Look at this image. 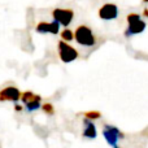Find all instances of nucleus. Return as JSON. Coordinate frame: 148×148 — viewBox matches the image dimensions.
<instances>
[{
  "label": "nucleus",
  "instance_id": "obj_15",
  "mask_svg": "<svg viewBox=\"0 0 148 148\" xmlns=\"http://www.w3.org/2000/svg\"><path fill=\"white\" fill-rule=\"evenodd\" d=\"M14 110H16V112H21V110H22V107H21V105H18V104H16L14 105Z\"/></svg>",
  "mask_w": 148,
  "mask_h": 148
},
{
  "label": "nucleus",
  "instance_id": "obj_14",
  "mask_svg": "<svg viewBox=\"0 0 148 148\" xmlns=\"http://www.w3.org/2000/svg\"><path fill=\"white\" fill-rule=\"evenodd\" d=\"M42 110H43L44 113H47V114H53L55 113L53 105H52L51 103H44V104L42 105Z\"/></svg>",
  "mask_w": 148,
  "mask_h": 148
},
{
  "label": "nucleus",
  "instance_id": "obj_1",
  "mask_svg": "<svg viewBox=\"0 0 148 148\" xmlns=\"http://www.w3.org/2000/svg\"><path fill=\"white\" fill-rule=\"evenodd\" d=\"M126 21H127V27L125 30L126 38H130V36L136 35V34H142L147 27L146 21L142 20L140 14H138V13H130V14H127Z\"/></svg>",
  "mask_w": 148,
  "mask_h": 148
},
{
  "label": "nucleus",
  "instance_id": "obj_10",
  "mask_svg": "<svg viewBox=\"0 0 148 148\" xmlns=\"http://www.w3.org/2000/svg\"><path fill=\"white\" fill-rule=\"evenodd\" d=\"M38 97H40V96H39V95L33 94V92H30V91H25V92H22V94H21V101H22L23 104H27V103H30V101H33V100L38 99Z\"/></svg>",
  "mask_w": 148,
  "mask_h": 148
},
{
  "label": "nucleus",
  "instance_id": "obj_13",
  "mask_svg": "<svg viewBox=\"0 0 148 148\" xmlns=\"http://www.w3.org/2000/svg\"><path fill=\"white\" fill-rule=\"evenodd\" d=\"M83 116L86 118H88V120H99L100 117H101V113L97 112V110H90V112H84Z\"/></svg>",
  "mask_w": 148,
  "mask_h": 148
},
{
  "label": "nucleus",
  "instance_id": "obj_12",
  "mask_svg": "<svg viewBox=\"0 0 148 148\" xmlns=\"http://www.w3.org/2000/svg\"><path fill=\"white\" fill-rule=\"evenodd\" d=\"M61 39L62 40H65V42H72L74 39V33L68 27L64 29V30L61 31Z\"/></svg>",
  "mask_w": 148,
  "mask_h": 148
},
{
  "label": "nucleus",
  "instance_id": "obj_17",
  "mask_svg": "<svg viewBox=\"0 0 148 148\" xmlns=\"http://www.w3.org/2000/svg\"><path fill=\"white\" fill-rule=\"evenodd\" d=\"M143 3H148V0H143Z\"/></svg>",
  "mask_w": 148,
  "mask_h": 148
},
{
  "label": "nucleus",
  "instance_id": "obj_11",
  "mask_svg": "<svg viewBox=\"0 0 148 148\" xmlns=\"http://www.w3.org/2000/svg\"><path fill=\"white\" fill-rule=\"evenodd\" d=\"M40 101H42V97H38V99H35V100H33V101L27 103V104H25L26 105V109H27L29 112H34V110L39 109V108H40Z\"/></svg>",
  "mask_w": 148,
  "mask_h": 148
},
{
  "label": "nucleus",
  "instance_id": "obj_2",
  "mask_svg": "<svg viewBox=\"0 0 148 148\" xmlns=\"http://www.w3.org/2000/svg\"><path fill=\"white\" fill-rule=\"evenodd\" d=\"M74 39L77 40V43L83 47H92L96 43V38H95L92 30L86 25H81L75 29Z\"/></svg>",
  "mask_w": 148,
  "mask_h": 148
},
{
  "label": "nucleus",
  "instance_id": "obj_9",
  "mask_svg": "<svg viewBox=\"0 0 148 148\" xmlns=\"http://www.w3.org/2000/svg\"><path fill=\"white\" fill-rule=\"evenodd\" d=\"M83 138L87 139H95L97 135L96 133V126L92 122V120H88V118L84 117L83 120V133H82Z\"/></svg>",
  "mask_w": 148,
  "mask_h": 148
},
{
  "label": "nucleus",
  "instance_id": "obj_16",
  "mask_svg": "<svg viewBox=\"0 0 148 148\" xmlns=\"http://www.w3.org/2000/svg\"><path fill=\"white\" fill-rule=\"evenodd\" d=\"M143 14L146 16V17H148V8H146V9L143 10Z\"/></svg>",
  "mask_w": 148,
  "mask_h": 148
},
{
  "label": "nucleus",
  "instance_id": "obj_5",
  "mask_svg": "<svg viewBox=\"0 0 148 148\" xmlns=\"http://www.w3.org/2000/svg\"><path fill=\"white\" fill-rule=\"evenodd\" d=\"M52 17L55 21L60 23L61 26H69L74 18V12L72 9H62V8H56L52 10Z\"/></svg>",
  "mask_w": 148,
  "mask_h": 148
},
{
  "label": "nucleus",
  "instance_id": "obj_18",
  "mask_svg": "<svg viewBox=\"0 0 148 148\" xmlns=\"http://www.w3.org/2000/svg\"><path fill=\"white\" fill-rule=\"evenodd\" d=\"M114 148H120V147H114Z\"/></svg>",
  "mask_w": 148,
  "mask_h": 148
},
{
  "label": "nucleus",
  "instance_id": "obj_3",
  "mask_svg": "<svg viewBox=\"0 0 148 148\" xmlns=\"http://www.w3.org/2000/svg\"><path fill=\"white\" fill-rule=\"evenodd\" d=\"M57 51H59V57L65 64H69V62L74 61V60H77L79 57L78 51L70 44H68V42L62 40V39L57 43Z\"/></svg>",
  "mask_w": 148,
  "mask_h": 148
},
{
  "label": "nucleus",
  "instance_id": "obj_8",
  "mask_svg": "<svg viewBox=\"0 0 148 148\" xmlns=\"http://www.w3.org/2000/svg\"><path fill=\"white\" fill-rule=\"evenodd\" d=\"M60 23L57 21H52V22H46V21H42L38 22L35 26V31L39 34H59L60 31Z\"/></svg>",
  "mask_w": 148,
  "mask_h": 148
},
{
  "label": "nucleus",
  "instance_id": "obj_7",
  "mask_svg": "<svg viewBox=\"0 0 148 148\" xmlns=\"http://www.w3.org/2000/svg\"><path fill=\"white\" fill-rule=\"evenodd\" d=\"M21 94L22 92L14 86H8L0 91V101H13L17 103L21 100Z\"/></svg>",
  "mask_w": 148,
  "mask_h": 148
},
{
  "label": "nucleus",
  "instance_id": "obj_4",
  "mask_svg": "<svg viewBox=\"0 0 148 148\" xmlns=\"http://www.w3.org/2000/svg\"><path fill=\"white\" fill-rule=\"evenodd\" d=\"M103 136H104V139L107 140V143L110 147L114 148L117 147L120 139L125 138V134L121 133L120 129L113 125H104V127H103Z\"/></svg>",
  "mask_w": 148,
  "mask_h": 148
},
{
  "label": "nucleus",
  "instance_id": "obj_6",
  "mask_svg": "<svg viewBox=\"0 0 148 148\" xmlns=\"http://www.w3.org/2000/svg\"><path fill=\"white\" fill-rule=\"evenodd\" d=\"M118 13H120V10H118L117 5L113 4V3H107V4H104L99 9V13H97V14H99V17L104 21H112V20H116V18L118 17Z\"/></svg>",
  "mask_w": 148,
  "mask_h": 148
}]
</instances>
